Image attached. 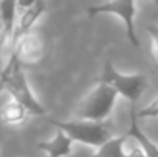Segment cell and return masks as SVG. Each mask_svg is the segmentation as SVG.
<instances>
[{
    "mask_svg": "<svg viewBox=\"0 0 158 157\" xmlns=\"http://www.w3.org/2000/svg\"><path fill=\"white\" fill-rule=\"evenodd\" d=\"M100 82L107 83L118 94V97L126 99L131 106L137 105L148 88V77L144 74H123L109 60L103 65Z\"/></svg>",
    "mask_w": 158,
    "mask_h": 157,
    "instance_id": "4",
    "label": "cell"
},
{
    "mask_svg": "<svg viewBox=\"0 0 158 157\" xmlns=\"http://www.w3.org/2000/svg\"><path fill=\"white\" fill-rule=\"evenodd\" d=\"M2 89H5L12 97V100L22 105L28 114H32V116L46 114L45 106L39 102V99L32 93L28 83V79L25 76V71L22 65L17 62L14 52L11 54L6 66L0 71V91Z\"/></svg>",
    "mask_w": 158,
    "mask_h": 157,
    "instance_id": "1",
    "label": "cell"
},
{
    "mask_svg": "<svg viewBox=\"0 0 158 157\" xmlns=\"http://www.w3.org/2000/svg\"><path fill=\"white\" fill-rule=\"evenodd\" d=\"M138 119H152V117H158V96L149 103L146 105L138 114Z\"/></svg>",
    "mask_w": 158,
    "mask_h": 157,
    "instance_id": "13",
    "label": "cell"
},
{
    "mask_svg": "<svg viewBox=\"0 0 158 157\" xmlns=\"http://www.w3.org/2000/svg\"><path fill=\"white\" fill-rule=\"evenodd\" d=\"M49 123L63 131L72 142H78L86 146L98 148L110 136L107 122H88V120H54Z\"/></svg>",
    "mask_w": 158,
    "mask_h": 157,
    "instance_id": "3",
    "label": "cell"
},
{
    "mask_svg": "<svg viewBox=\"0 0 158 157\" xmlns=\"http://www.w3.org/2000/svg\"><path fill=\"white\" fill-rule=\"evenodd\" d=\"M17 2V9H26V8H29L32 3H35L37 0H15Z\"/></svg>",
    "mask_w": 158,
    "mask_h": 157,
    "instance_id": "16",
    "label": "cell"
},
{
    "mask_svg": "<svg viewBox=\"0 0 158 157\" xmlns=\"http://www.w3.org/2000/svg\"><path fill=\"white\" fill-rule=\"evenodd\" d=\"M17 2L15 0H0V25L2 34L0 39L5 42L11 40L15 22H17Z\"/></svg>",
    "mask_w": 158,
    "mask_h": 157,
    "instance_id": "10",
    "label": "cell"
},
{
    "mask_svg": "<svg viewBox=\"0 0 158 157\" xmlns=\"http://www.w3.org/2000/svg\"><path fill=\"white\" fill-rule=\"evenodd\" d=\"M126 136L137 142V145L143 150L146 157H158V146L146 136V133L138 125V117H137V112H135V106H131V125H129V129H127Z\"/></svg>",
    "mask_w": 158,
    "mask_h": 157,
    "instance_id": "9",
    "label": "cell"
},
{
    "mask_svg": "<svg viewBox=\"0 0 158 157\" xmlns=\"http://www.w3.org/2000/svg\"><path fill=\"white\" fill-rule=\"evenodd\" d=\"M72 145L74 142L60 129H57L55 136L49 140H42L37 143V148L48 157H69L72 154Z\"/></svg>",
    "mask_w": 158,
    "mask_h": 157,
    "instance_id": "8",
    "label": "cell"
},
{
    "mask_svg": "<svg viewBox=\"0 0 158 157\" xmlns=\"http://www.w3.org/2000/svg\"><path fill=\"white\" fill-rule=\"evenodd\" d=\"M127 140L126 134L109 137L105 143H102L92 157H124V143Z\"/></svg>",
    "mask_w": 158,
    "mask_h": 157,
    "instance_id": "11",
    "label": "cell"
},
{
    "mask_svg": "<svg viewBox=\"0 0 158 157\" xmlns=\"http://www.w3.org/2000/svg\"><path fill=\"white\" fill-rule=\"evenodd\" d=\"M46 12V2L45 0H37L35 3H32L29 8L23 9L19 20L15 22L12 36H11V43L12 46L19 42L20 37H23L25 34L32 31V26L37 23V20Z\"/></svg>",
    "mask_w": 158,
    "mask_h": 157,
    "instance_id": "7",
    "label": "cell"
},
{
    "mask_svg": "<svg viewBox=\"0 0 158 157\" xmlns=\"http://www.w3.org/2000/svg\"><path fill=\"white\" fill-rule=\"evenodd\" d=\"M154 2V8H155V12H158V0H152Z\"/></svg>",
    "mask_w": 158,
    "mask_h": 157,
    "instance_id": "17",
    "label": "cell"
},
{
    "mask_svg": "<svg viewBox=\"0 0 158 157\" xmlns=\"http://www.w3.org/2000/svg\"><path fill=\"white\" fill-rule=\"evenodd\" d=\"M118 94L105 82H98L95 88H92L88 96L80 102L77 109L78 120L88 122H106L117 103Z\"/></svg>",
    "mask_w": 158,
    "mask_h": 157,
    "instance_id": "2",
    "label": "cell"
},
{
    "mask_svg": "<svg viewBox=\"0 0 158 157\" xmlns=\"http://www.w3.org/2000/svg\"><path fill=\"white\" fill-rule=\"evenodd\" d=\"M88 14L91 17L100 15V14H112L117 15L123 20L124 28H126V36L127 40L131 42L132 46L138 48L140 46V40L135 31V0H110V2H105L95 6H89L88 8Z\"/></svg>",
    "mask_w": 158,
    "mask_h": 157,
    "instance_id": "5",
    "label": "cell"
},
{
    "mask_svg": "<svg viewBox=\"0 0 158 157\" xmlns=\"http://www.w3.org/2000/svg\"><path fill=\"white\" fill-rule=\"evenodd\" d=\"M124 157H146L143 150L138 146V145H134V146H129L127 150L124 148Z\"/></svg>",
    "mask_w": 158,
    "mask_h": 157,
    "instance_id": "15",
    "label": "cell"
},
{
    "mask_svg": "<svg viewBox=\"0 0 158 157\" xmlns=\"http://www.w3.org/2000/svg\"><path fill=\"white\" fill-rule=\"evenodd\" d=\"M12 52L20 65H37L45 59L46 48L42 37L31 31L19 39V42L12 46Z\"/></svg>",
    "mask_w": 158,
    "mask_h": 157,
    "instance_id": "6",
    "label": "cell"
},
{
    "mask_svg": "<svg viewBox=\"0 0 158 157\" xmlns=\"http://www.w3.org/2000/svg\"><path fill=\"white\" fill-rule=\"evenodd\" d=\"M148 33L151 34V39H152V52H154V57L157 59V62H158V26L149 25L148 26Z\"/></svg>",
    "mask_w": 158,
    "mask_h": 157,
    "instance_id": "14",
    "label": "cell"
},
{
    "mask_svg": "<svg viewBox=\"0 0 158 157\" xmlns=\"http://www.w3.org/2000/svg\"><path fill=\"white\" fill-rule=\"evenodd\" d=\"M0 117L6 125H14L15 126V125H22L26 120L28 112L20 103H17L15 100H11L2 108Z\"/></svg>",
    "mask_w": 158,
    "mask_h": 157,
    "instance_id": "12",
    "label": "cell"
},
{
    "mask_svg": "<svg viewBox=\"0 0 158 157\" xmlns=\"http://www.w3.org/2000/svg\"><path fill=\"white\" fill-rule=\"evenodd\" d=\"M0 34H2V25H0Z\"/></svg>",
    "mask_w": 158,
    "mask_h": 157,
    "instance_id": "18",
    "label": "cell"
}]
</instances>
